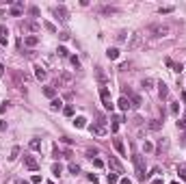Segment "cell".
I'll return each instance as SVG.
<instances>
[{
    "mask_svg": "<svg viewBox=\"0 0 186 184\" xmlns=\"http://www.w3.org/2000/svg\"><path fill=\"white\" fill-rule=\"evenodd\" d=\"M173 184H180V182H173Z\"/></svg>",
    "mask_w": 186,
    "mask_h": 184,
    "instance_id": "11a10c76",
    "label": "cell"
},
{
    "mask_svg": "<svg viewBox=\"0 0 186 184\" xmlns=\"http://www.w3.org/2000/svg\"><path fill=\"white\" fill-rule=\"evenodd\" d=\"M158 87H160V89H158V91H160V98H167V96H169V89H167V85H165V82H160Z\"/></svg>",
    "mask_w": 186,
    "mask_h": 184,
    "instance_id": "603a6c76",
    "label": "cell"
},
{
    "mask_svg": "<svg viewBox=\"0 0 186 184\" xmlns=\"http://www.w3.org/2000/svg\"><path fill=\"white\" fill-rule=\"evenodd\" d=\"M50 108H52V110H61V108H63V100H61V98H54V100L50 102Z\"/></svg>",
    "mask_w": 186,
    "mask_h": 184,
    "instance_id": "2e32d148",
    "label": "cell"
},
{
    "mask_svg": "<svg viewBox=\"0 0 186 184\" xmlns=\"http://www.w3.org/2000/svg\"><path fill=\"white\" fill-rule=\"evenodd\" d=\"M56 54H59V56H67L69 52H67V48H65V45H59V50H56Z\"/></svg>",
    "mask_w": 186,
    "mask_h": 184,
    "instance_id": "4dcf8cb0",
    "label": "cell"
},
{
    "mask_svg": "<svg viewBox=\"0 0 186 184\" xmlns=\"http://www.w3.org/2000/svg\"><path fill=\"white\" fill-rule=\"evenodd\" d=\"M59 37H61L63 41H67V39H69V35H67V33H59Z\"/></svg>",
    "mask_w": 186,
    "mask_h": 184,
    "instance_id": "c3c4849f",
    "label": "cell"
},
{
    "mask_svg": "<svg viewBox=\"0 0 186 184\" xmlns=\"http://www.w3.org/2000/svg\"><path fill=\"white\" fill-rule=\"evenodd\" d=\"M45 28H48L50 33H56V26H54V24H50V22H45Z\"/></svg>",
    "mask_w": 186,
    "mask_h": 184,
    "instance_id": "ab89813d",
    "label": "cell"
},
{
    "mask_svg": "<svg viewBox=\"0 0 186 184\" xmlns=\"http://www.w3.org/2000/svg\"><path fill=\"white\" fill-rule=\"evenodd\" d=\"M98 154H100V152H98L95 147H89V150H87V156H89V158H95Z\"/></svg>",
    "mask_w": 186,
    "mask_h": 184,
    "instance_id": "f546056e",
    "label": "cell"
},
{
    "mask_svg": "<svg viewBox=\"0 0 186 184\" xmlns=\"http://www.w3.org/2000/svg\"><path fill=\"white\" fill-rule=\"evenodd\" d=\"M54 13H56V17H59L61 22H67V20H69V13H67V9H65V7H56V9H54Z\"/></svg>",
    "mask_w": 186,
    "mask_h": 184,
    "instance_id": "9c48e42d",
    "label": "cell"
},
{
    "mask_svg": "<svg viewBox=\"0 0 186 184\" xmlns=\"http://www.w3.org/2000/svg\"><path fill=\"white\" fill-rule=\"evenodd\" d=\"M117 104H119V108H121V110H130V108H132V104H130V98H128V96H121Z\"/></svg>",
    "mask_w": 186,
    "mask_h": 184,
    "instance_id": "7c38bea8",
    "label": "cell"
},
{
    "mask_svg": "<svg viewBox=\"0 0 186 184\" xmlns=\"http://www.w3.org/2000/svg\"><path fill=\"white\" fill-rule=\"evenodd\" d=\"M28 13H30L33 17H37V15H39V9H37V7H30V9H28Z\"/></svg>",
    "mask_w": 186,
    "mask_h": 184,
    "instance_id": "8d00e7d4",
    "label": "cell"
},
{
    "mask_svg": "<svg viewBox=\"0 0 186 184\" xmlns=\"http://www.w3.org/2000/svg\"><path fill=\"white\" fill-rule=\"evenodd\" d=\"M160 128H162V121L160 119H152L149 121V130H160Z\"/></svg>",
    "mask_w": 186,
    "mask_h": 184,
    "instance_id": "7402d4cb",
    "label": "cell"
},
{
    "mask_svg": "<svg viewBox=\"0 0 186 184\" xmlns=\"http://www.w3.org/2000/svg\"><path fill=\"white\" fill-rule=\"evenodd\" d=\"M43 93L48 96L50 100H54V98H56V89H54V87H43Z\"/></svg>",
    "mask_w": 186,
    "mask_h": 184,
    "instance_id": "ac0fdd59",
    "label": "cell"
},
{
    "mask_svg": "<svg viewBox=\"0 0 186 184\" xmlns=\"http://www.w3.org/2000/svg\"><path fill=\"white\" fill-rule=\"evenodd\" d=\"M145 35H152V37H158V39L167 37V35H171V26L169 24H154L145 31Z\"/></svg>",
    "mask_w": 186,
    "mask_h": 184,
    "instance_id": "6da1fadb",
    "label": "cell"
},
{
    "mask_svg": "<svg viewBox=\"0 0 186 184\" xmlns=\"http://www.w3.org/2000/svg\"><path fill=\"white\" fill-rule=\"evenodd\" d=\"M106 56H108L110 61H115V59H119V50H117V48H108V50H106Z\"/></svg>",
    "mask_w": 186,
    "mask_h": 184,
    "instance_id": "e0dca14e",
    "label": "cell"
},
{
    "mask_svg": "<svg viewBox=\"0 0 186 184\" xmlns=\"http://www.w3.org/2000/svg\"><path fill=\"white\" fill-rule=\"evenodd\" d=\"M24 43H26V45H37V43H39V37L28 35V37H24Z\"/></svg>",
    "mask_w": 186,
    "mask_h": 184,
    "instance_id": "d6986e66",
    "label": "cell"
},
{
    "mask_svg": "<svg viewBox=\"0 0 186 184\" xmlns=\"http://www.w3.org/2000/svg\"><path fill=\"white\" fill-rule=\"evenodd\" d=\"M87 178H89V180H91V182H93V184H95V182H98V175H93V173H89V175H87Z\"/></svg>",
    "mask_w": 186,
    "mask_h": 184,
    "instance_id": "bcb514c9",
    "label": "cell"
},
{
    "mask_svg": "<svg viewBox=\"0 0 186 184\" xmlns=\"http://www.w3.org/2000/svg\"><path fill=\"white\" fill-rule=\"evenodd\" d=\"M20 184H28V182H20Z\"/></svg>",
    "mask_w": 186,
    "mask_h": 184,
    "instance_id": "db71d44e",
    "label": "cell"
},
{
    "mask_svg": "<svg viewBox=\"0 0 186 184\" xmlns=\"http://www.w3.org/2000/svg\"><path fill=\"white\" fill-rule=\"evenodd\" d=\"M9 104H11V102H2V106H0V115H2V113L9 108Z\"/></svg>",
    "mask_w": 186,
    "mask_h": 184,
    "instance_id": "b9f144b4",
    "label": "cell"
},
{
    "mask_svg": "<svg viewBox=\"0 0 186 184\" xmlns=\"http://www.w3.org/2000/svg\"><path fill=\"white\" fill-rule=\"evenodd\" d=\"M108 167L113 169V173H123V167H121V163H119V160L117 158H108Z\"/></svg>",
    "mask_w": 186,
    "mask_h": 184,
    "instance_id": "52a82bcc",
    "label": "cell"
},
{
    "mask_svg": "<svg viewBox=\"0 0 186 184\" xmlns=\"http://www.w3.org/2000/svg\"><path fill=\"white\" fill-rule=\"evenodd\" d=\"M173 11V7H162L160 9V15H167V13H171Z\"/></svg>",
    "mask_w": 186,
    "mask_h": 184,
    "instance_id": "e575fe53",
    "label": "cell"
},
{
    "mask_svg": "<svg viewBox=\"0 0 186 184\" xmlns=\"http://www.w3.org/2000/svg\"><path fill=\"white\" fill-rule=\"evenodd\" d=\"M115 11H117L115 7H102V9H100V13H104V15H110V13H115Z\"/></svg>",
    "mask_w": 186,
    "mask_h": 184,
    "instance_id": "4316f807",
    "label": "cell"
},
{
    "mask_svg": "<svg viewBox=\"0 0 186 184\" xmlns=\"http://www.w3.org/2000/svg\"><path fill=\"white\" fill-rule=\"evenodd\" d=\"M117 41H126V33H119L117 35Z\"/></svg>",
    "mask_w": 186,
    "mask_h": 184,
    "instance_id": "7dc6e473",
    "label": "cell"
},
{
    "mask_svg": "<svg viewBox=\"0 0 186 184\" xmlns=\"http://www.w3.org/2000/svg\"><path fill=\"white\" fill-rule=\"evenodd\" d=\"M152 184H165V182H162V180H154Z\"/></svg>",
    "mask_w": 186,
    "mask_h": 184,
    "instance_id": "816d5d0a",
    "label": "cell"
},
{
    "mask_svg": "<svg viewBox=\"0 0 186 184\" xmlns=\"http://www.w3.org/2000/svg\"><path fill=\"white\" fill-rule=\"evenodd\" d=\"M22 31H33V33H37V31H39V24H35V22H22Z\"/></svg>",
    "mask_w": 186,
    "mask_h": 184,
    "instance_id": "5bb4252c",
    "label": "cell"
},
{
    "mask_svg": "<svg viewBox=\"0 0 186 184\" xmlns=\"http://www.w3.org/2000/svg\"><path fill=\"white\" fill-rule=\"evenodd\" d=\"M28 147H30V150H35V152H39V150H41V141H39V139H30Z\"/></svg>",
    "mask_w": 186,
    "mask_h": 184,
    "instance_id": "44dd1931",
    "label": "cell"
},
{
    "mask_svg": "<svg viewBox=\"0 0 186 184\" xmlns=\"http://www.w3.org/2000/svg\"><path fill=\"white\" fill-rule=\"evenodd\" d=\"M0 43H2V45L9 43V31H7L5 24H0Z\"/></svg>",
    "mask_w": 186,
    "mask_h": 184,
    "instance_id": "8fae6325",
    "label": "cell"
},
{
    "mask_svg": "<svg viewBox=\"0 0 186 184\" xmlns=\"http://www.w3.org/2000/svg\"><path fill=\"white\" fill-rule=\"evenodd\" d=\"M152 85H154V80H152V78H145V80H143V87H145V89H149Z\"/></svg>",
    "mask_w": 186,
    "mask_h": 184,
    "instance_id": "74e56055",
    "label": "cell"
},
{
    "mask_svg": "<svg viewBox=\"0 0 186 184\" xmlns=\"http://www.w3.org/2000/svg\"><path fill=\"white\" fill-rule=\"evenodd\" d=\"M24 165H26V169H30V171H37V169H39V163H37L33 156H28V154H24Z\"/></svg>",
    "mask_w": 186,
    "mask_h": 184,
    "instance_id": "8992f818",
    "label": "cell"
},
{
    "mask_svg": "<svg viewBox=\"0 0 186 184\" xmlns=\"http://www.w3.org/2000/svg\"><path fill=\"white\" fill-rule=\"evenodd\" d=\"M5 128H7V121H5V119H0V132H2Z\"/></svg>",
    "mask_w": 186,
    "mask_h": 184,
    "instance_id": "681fc988",
    "label": "cell"
},
{
    "mask_svg": "<svg viewBox=\"0 0 186 184\" xmlns=\"http://www.w3.org/2000/svg\"><path fill=\"white\" fill-rule=\"evenodd\" d=\"M143 150H145V152H152V150H154V145H152V143H147V141H145V143H143Z\"/></svg>",
    "mask_w": 186,
    "mask_h": 184,
    "instance_id": "60d3db41",
    "label": "cell"
},
{
    "mask_svg": "<svg viewBox=\"0 0 186 184\" xmlns=\"http://www.w3.org/2000/svg\"><path fill=\"white\" fill-rule=\"evenodd\" d=\"M52 173H54V175H61V173H63V167H61L59 163H56V165H52Z\"/></svg>",
    "mask_w": 186,
    "mask_h": 184,
    "instance_id": "f1b7e54d",
    "label": "cell"
},
{
    "mask_svg": "<svg viewBox=\"0 0 186 184\" xmlns=\"http://www.w3.org/2000/svg\"><path fill=\"white\" fill-rule=\"evenodd\" d=\"M119 182V173H108V184H117Z\"/></svg>",
    "mask_w": 186,
    "mask_h": 184,
    "instance_id": "484cf974",
    "label": "cell"
},
{
    "mask_svg": "<svg viewBox=\"0 0 186 184\" xmlns=\"http://www.w3.org/2000/svg\"><path fill=\"white\" fill-rule=\"evenodd\" d=\"M35 76H37L39 80H45V78H48V74H45L43 67H35Z\"/></svg>",
    "mask_w": 186,
    "mask_h": 184,
    "instance_id": "ffe728a7",
    "label": "cell"
},
{
    "mask_svg": "<svg viewBox=\"0 0 186 184\" xmlns=\"http://www.w3.org/2000/svg\"><path fill=\"white\" fill-rule=\"evenodd\" d=\"M5 70H7V67H5V65H0V78L5 76Z\"/></svg>",
    "mask_w": 186,
    "mask_h": 184,
    "instance_id": "f907efd6",
    "label": "cell"
},
{
    "mask_svg": "<svg viewBox=\"0 0 186 184\" xmlns=\"http://www.w3.org/2000/svg\"><path fill=\"white\" fill-rule=\"evenodd\" d=\"M72 63H74V67H80V61H78V56H72Z\"/></svg>",
    "mask_w": 186,
    "mask_h": 184,
    "instance_id": "7bdbcfd3",
    "label": "cell"
},
{
    "mask_svg": "<svg viewBox=\"0 0 186 184\" xmlns=\"http://www.w3.org/2000/svg\"><path fill=\"white\" fill-rule=\"evenodd\" d=\"M91 160H93V167H98V169H100V167H104V163H102L100 158H91Z\"/></svg>",
    "mask_w": 186,
    "mask_h": 184,
    "instance_id": "836d02e7",
    "label": "cell"
},
{
    "mask_svg": "<svg viewBox=\"0 0 186 184\" xmlns=\"http://www.w3.org/2000/svg\"><path fill=\"white\" fill-rule=\"evenodd\" d=\"M141 96H136V93H130V104H132V108H138L141 106Z\"/></svg>",
    "mask_w": 186,
    "mask_h": 184,
    "instance_id": "9a60e30c",
    "label": "cell"
},
{
    "mask_svg": "<svg viewBox=\"0 0 186 184\" xmlns=\"http://www.w3.org/2000/svg\"><path fill=\"white\" fill-rule=\"evenodd\" d=\"M113 145H115V150L119 152V156H126V145H123L121 139H113Z\"/></svg>",
    "mask_w": 186,
    "mask_h": 184,
    "instance_id": "4fadbf2b",
    "label": "cell"
},
{
    "mask_svg": "<svg viewBox=\"0 0 186 184\" xmlns=\"http://www.w3.org/2000/svg\"><path fill=\"white\" fill-rule=\"evenodd\" d=\"M171 113H173V115H177V113H180V104H175V102H173V104H171Z\"/></svg>",
    "mask_w": 186,
    "mask_h": 184,
    "instance_id": "f35d334b",
    "label": "cell"
},
{
    "mask_svg": "<svg viewBox=\"0 0 186 184\" xmlns=\"http://www.w3.org/2000/svg\"><path fill=\"white\" fill-rule=\"evenodd\" d=\"M182 100H184V102H186V91H184V93H182Z\"/></svg>",
    "mask_w": 186,
    "mask_h": 184,
    "instance_id": "f5cc1de1",
    "label": "cell"
},
{
    "mask_svg": "<svg viewBox=\"0 0 186 184\" xmlns=\"http://www.w3.org/2000/svg\"><path fill=\"white\" fill-rule=\"evenodd\" d=\"M72 82H74V76H72V74H69V72H63L56 85H63V87H69V85H72Z\"/></svg>",
    "mask_w": 186,
    "mask_h": 184,
    "instance_id": "ba28073f",
    "label": "cell"
},
{
    "mask_svg": "<svg viewBox=\"0 0 186 184\" xmlns=\"http://www.w3.org/2000/svg\"><path fill=\"white\" fill-rule=\"evenodd\" d=\"M177 175L182 178V180H186V167L182 165V167H177Z\"/></svg>",
    "mask_w": 186,
    "mask_h": 184,
    "instance_id": "1f68e13d",
    "label": "cell"
},
{
    "mask_svg": "<svg viewBox=\"0 0 186 184\" xmlns=\"http://www.w3.org/2000/svg\"><path fill=\"white\" fill-rule=\"evenodd\" d=\"M89 130H91L93 134H98V136H104V134H106V126H102V124H93Z\"/></svg>",
    "mask_w": 186,
    "mask_h": 184,
    "instance_id": "30bf717a",
    "label": "cell"
},
{
    "mask_svg": "<svg viewBox=\"0 0 186 184\" xmlns=\"http://www.w3.org/2000/svg\"><path fill=\"white\" fill-rule=\"evenodd\" d=\"M100 98H102V104H104L106 110H113V108H115V104H113V100H110V91H108V89H100Z\"/></svg>",
    "mask_w": 186,
    "mask_h": 184,
    "instance_id": "277c9868",
    "label": "cell"
},
{
    "mask_svg": "<svg viewBox=\"0 0 186 184\" xmlns=\"http://www.w3.org/2000/svg\"><path fill=\"white\" fill-rule=\"evenodd\" d=\"M119 184H132V180H130V178H121Z\"/></svg>",
    "mask_w": 186,
    "mask_h": 184,
    "instance_id": "f6af8a7d",
    "label": "cell"
},
{
    "mask_svg": "<svg viewBox=\"0 0 186 184\" xmlns=\"http://www.w3.org/2000/svg\"><path fill=\"white\" fill-rule=\"evenodd\" d=\"M63 113L67 115V117H72V115H74V106H65V108H63Z\"/></svg>",
    "mask_w": 186,
    "mask_h": 184,
    "instance_id": "d6a6232c",
    "label": "cell"
},
{
    "mask_svg": "<svg viewBox=\"0 0 186 184\" xmlns=\"http://www.w3.org/2000/svg\"><path fill=\"white\" fill-rule=\"evenodd\" d=\"M143 39H145V33H143V31H136V33L132 35V39H130V43H128V48H130V50H136L138 45L143 43Z\"/></svg>",
    "mask_w": 186,
    "mask_h": 184,
    "instance_id": "3957f363",
    "label": "cell"
},
{
    "mask_svg": "<svg viewBox=\"0 0 186 184\" xmlns=\"http://www.w3.org/2000/svg\"><path fill=\"white\" fill-rule=\"evenodd\" d=\"M33 184H41V175H33Z\"/></svg>",
    "mask_w": 186,
    "mask_h": 184,
    "instance_id": "ee69618b",
    "label": "cell"
},
{
    "mask_svg": "<svg viewBox=\"0 0 186 184\" xmlns=\"http://www.w3.org/2000/svg\"><path fill=\"white\" fill-rule=\"evenodd\" d=\"M67 169H69V173H74V175H76V173H80V167H78L76 163H69V167H67Z\"/></svg>",
    "mask_w": 186,
    "mask_h": 184,
    "instance_id": "d4e9b609",
    "label": "cell"
},
{
    "mask_svg": "<svg viewBox=\"0 0 186 184\" xmlns=\"http://www.w3.org/2000/svg\"><path fill=\"white\" fill-rule=\"evenodd\" d=\"M158 147H160V150H162V147H169V141H167V139H160V141H158Z\"/></svg>",
    "mask_w": 186,
    "mask_h": 184,
    "instance_id": "d590c367",
    "label": "cell"
},
{
    "mask_svg": "<svg viewBox=\"0 0 186 184\" xmlns=\"http://www.w3.org/2000/svg\"><path fill=\"white\" fill-rule=\"evenodd\" d=\"M74 126H76V128H84V126H87V119H84V117H76V119H74Z\"/></svg>",
    "mask_w": 186,
    "mask_h": 184,
    "instance_id": "cb8c5ba5",
    "label": "cell"
},
{
    "mask_svg": "<svg viewBox=\"0 0 186 184\" xmlns=\"http://www.w3.org/2000/svg\"><path fill=\"white\" fill-rule=\"evenodd\" d=\"M17 156H20V147H17V145H15V147H13V150H11V156H9V160H15V158H17Z\"/></svg>",
    "mask_w": 186,
    "mask_h": 184,
    "instance_id": "83f0119b",
    "label": "cell"
},
{
    "mask_svg": "<svg viewBox=\"0 0 186 184\" xmlns=\"http://www.w3.org/2000/svg\"><path fill=\"white\" fill-rule=\"evenodd\" d=\"M95 76H98V80H100L102 89H108V87H110V78L106 76V72L102 70V67H95Z\"/></svg>",
    "mask_w": 186,
    "mask_h": 184,
    "instance_id": "5b68a950",
    "label": "cell"
},
{
    "mask_svg": "<svg viewBox=\"0 0 186 184\" xmlns=\"http://www.w3.org/2000/svg\"><path fill=\"white\" fill-rule=\"evenodd\" d=\"M132 160H134V169H136V180L145 182L147 173H145V160H143V156H141V154H134Z\"/></svg>",
    "mask_w": 186,
    "mask_h": 184,
    "instance_id": "7a4b0ae2",
    "label": "cell"
}]
</instances>
